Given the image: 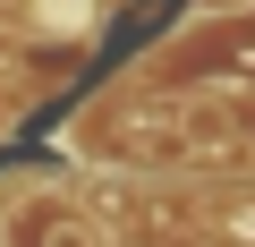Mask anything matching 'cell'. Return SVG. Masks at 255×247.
<instances>
[{"label": "cell", "mask_w": 255, "mask_h": 247, "mask_svg": "<svg viewBox=\"0 0 255 247\" xmlns=\"http://www.w3.org/2000/svg\"><path fill=\"white\" fill-rule=\"evenodd\" d=\"M213 9H230V0H213Z\"/></svg>", "instance_id": "6da1fadb"}]
</instances>
